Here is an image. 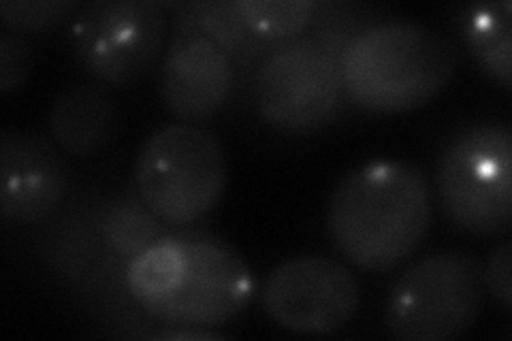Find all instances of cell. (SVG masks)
Here are the masks:
<instances>
[{
  "label": "cell",
  "mask_w": 512,
  "mask_h": 341,
  "mask_svg": "<svg viewBox=\"0 0 512 341\" xmlns=\"http://www.w3.org/2000/svg\"><path fill=\"white\" fill-rule=\"evenodd\" d=\"M431 226V192L421 167L376 160L346 175L327 209L338 252L365 271H389L421 246Z\"/></svg>",
  "instance_id": "6da1fadb"
},
{
  "label": "cell",
  "mask_w": 512,
  "mask_h": 341,
  "mask_svg": "<svg viewBox=\"0 0 512 341\" xmlns=\"http://www.w3.org/2000/svg\"><path fill=\"white\" fill-rule=\"evenodd\" d=\"M457 69V47L442 32L406 20L374 24L340 60L344 92L372 113H404L429 103Z\"/></svg>",
  "instance_id": "7a4b0ae2"
},
{
  "label": "cell",
  "mask_w": 512,
  "mask_h": 341,
  "mask_svg": "<svg viewBox=\"0 0 512 341\" xmlns=\"http://www.w3.org/2000/svg\"><path fill=\"white\" fill-rule=\"evenodd\" d=\"M227 154L218 137L192 122L156 131L137 156L135 182L143 205L160 222L184 226L218 205L227 186Z\"/></svg>",
  "instance_id": "3957f363"
},
{
  "label": "cell",
  "mask_w": 512,
  "mask_h": 341,
  "mask_svg": "<svg viewBox=\"0 0 512 341\" xmlns=\"http://www.w3.org/2000/svg\"><path fill=\"white\" fill-rule=\"evenodd\" d=\"M436 192L446 218L472 235L512 229V131L483 122L446 145L436 167Z\"/></svg>",
  "instance_id": "277c9868"
},
{
  "label": "cell",
  "mask_w": 512,
  "mask_h": 341,
  "mask_svg": "<svg viewBox=\"0 0 512 341\" xmlns=\"http://www.w3.org/2000/svg\"><path fill=\"white\" fill-rule=\"evenodd\" d=\"M485 273L474 256L444 252L410 265L384 305V327L397 341H448L466 333L485 305Z\"/></svg>",
  "instance_id": "5b68a950"
},
{
  "label": "cell",
  "mask_w": 512,
  "mask_h": 341,
  "mask_svg": "<svg viewBox=\"0 0 512 341\" xmlns=\"http://www.w3.org/2000/svg\"><path fill=\"white\" fill-rule=\"evenodd\" d=\"M340 64L310 39L274 45L259 64L254 99L267 124L286 135H310L340 111Z\"/></svg>",
  "instance_id": "8992f818"
},
{
  "label": "cell",
  "mask_w": 512,
  "mask_h": 341,
  "mask_svg": "<svg viewBox=\"0 0 512 341\" xmlns=\"http://www.w3.org/2000/svg\"><path fill=\"white\" fill-rule=\"evenodd\" d=\"M167 11L154 0H96L73 22V47L103 84L126 88L146 77L167 37Z\"/></svg>",
  "instance_id": "52a82bcc"
},
{
  "label": "cell",
  "mask_w": 512,
  "mask_h": 341,
  "mask_svg": "<svg viewBox=\"0 0 512 341\" xmlns=\"http://www.w3.org/2000/svg\"><path fill=\"white\" fill-rule=\"evenodd\" d=\"M186 273L178 290L143 305L154 320L171 327L214 329L242 314L254 297L256 282L229 243L205 233H182Z\"/></svg>",
  "instance_id": "ba28073f"
},
{
  "label": "cell",
  "mask_w": 512,
  "mask_h": 341,
  "mask_svg": "<svg viewBox=\"0 0 512 341\" xmlns=\"http://www.w3.org/2000/svg\"><path fill=\"white\" fill-rule=\"evenodd\" d=\"M261 303L278 327L329 335L355 318L361 305L357 275L325 256H299L269 275Z\"/></svg>",
  "instance_id": "9c48e42d"
},
{
  "label": "cell",
  "mask_w": 512,
  "mask_h": 341,
  "mask_svg": "<svg viewBox=\"0 0 512 341\" xmlns=\"http://www.w3.org/2000/svg\"><path fill=\"white\" fill-rule=\"evenodd\" d=\"M235 88L231 54L205 30L180 15L160 71L167 109L186 122L207 120L229 103Z\"/></svg>",
  "instance_id": "30bf717a"
},
{
  "label": "cell",
  "mask_w": 512,
  "mask_h": 341,
  "mask_svg": "<svg viewBox=\"0 0 512 341\" xmlns=\"http://www.w3.org/2000/svg\"><path fill=\"white\" fill-rule=\"evenodd\" d=\"M67 188V167L50 141L18 128L0 133V211L7 222H43L62 205Z\"/></svg>",
  "instance_id": "8fae6325"
},
{
  "label": "cell",
  "mask_w": 512,
  "mask_h": 341,
  "mask_svg": "<svg viewBox=\"0 0 512 341\" xmlns=\"http://www.w3.org/2000/svg\"><path fill=\"white\" fill-rule=\"evenodd\" d=\"M118 128L116 101L101 86H71L58 94L50 109L52 139L75 158L103 152L116 139Z\"/></svg>",
  "instance_id": "7c38bea8"
},
{
  "label": "cell",
  "mask_w": 512,
  "mask_h": 341,
  "mask_svg": "<svg viewBox=\"0 0 512 341\" xmlns=\"http://www.w3.org/2000/svg\"><path fill=\"white\" fill-rule=\"evenodd\" d=\"M453 20L478 69L504 90H510L512 5L508 0L459 5Z\"/></svg>",
  "instance_id": "4fadbf2b"
},
{
  "label": "cell",
  "mask_w": 512,
  "mask_h": 341,
  "mask_svg": "<svg viewBox=\"0 0 512 341\" xmlns=\"http://www.w3.org/2000/svg\"><path fill=\"white\" fill-rule=\"evenodd\" d=\"M186 273V250L180 235H167L131 258L126 286L143 305L156 303L178 290Z\"/></svg>",
  "instance_id": "5bb4252c"
},
{
  "label": "cell",
  "mask_w": 512,
  "mask_h": 341,
  "mask_svg": "<svg viewBox=\"0 0 512 341\" xmlns=\"http://www.w3.org/2000/svg\"><path fill=\"white\" fill-rule=\"evenodd\" d=\"M154 211L133 199H111L99 207L96 226L107 246L124 258H135L165 235Z\"/></svg>",
  "instance_id": "9a60e30c"
},
{
  "label": "cell",
  "mask_w": 512,
  "mask_h": 341,
  "mask_svg": "<svg viewBox=\"0 0 512 341\" xmlns=\"http://www.w3.org/2000/svg\"><path fill=\"white\" fill-rule=\"evenodd\" d=\"M233 5L252 35L267 45L297 39L318 11L316 0H233Z\"/></svg>",
  "instance_id": "2e32d148"
},
{
  "label": "cell",
  "mask_w": 512,
  "mask_h": 341,
  "mask_svg": "<svg viewBox=\"0 0 512 341\" xmlns=\"http://www.w3.org/2000/svg\"><path fill=\"white\" fill-rule=\"evenodd\" d=\"M184 9V18L205 30L231 54V58L235 56L239 60H250L274 47L252 35L244 20L239 18L233 0L231 3H190Z\"/></svg>",
  "instance_id": "e0dca14e"
},
{
  "label": "cell",
  "mask_w": 512,
  "mask_h": 341,
  "mask_svg": "<svg viewBox=\"0 0 512 341\" xmlns=\"http://www.w3.org/2000/svg\"><path fill=\"white\" fill-rule=\"evenodd\" d=\"M82 9L75 0H3L0 3V22L9 32L18 35H43L58 28L67 18Z\"/></svg>",
  "instance_id": "ac0fdd59"
},
{
  "label": "cell",
  "mask_w": 512,
  "mask_h": 341,
  "mask_svg": "<svg viewBox=\"0 0 512 341\" xmlns=\"http://www.w3.org/2000/svg\"><path fill=\"white\" fill-rule=\"evenodd\" d=\"M32 67V47L18 35L5 30L0 35V92L9 94L20 88Z\"/></svg>",
  "instance_id": "d6986e66"
},
{
  "label": "cell",
  "mask_w": 512,
  "mask_h": 341,
  "mask_svg": "<svg viewBox=\"0 0 512 341\" xmlns=\"http://www.w3.org/2000/svg\"><path fill=\"white\" fill-rule=\"evenodd\" d=\"M485 273V286L491 290L495 301H500L504 310L510 312L512 307V246L510 241L500 243L489 254L487 267H483Z\"/></svg>",
  "instance_id": "ffe728a7"
},
{
  "label": "cell",
  "mask_w": 512,
  "mask_h": 341,
  "mask_svg": "<svg viewBox=\"0 0 512 341\" xmlns=\"http://www.w3.org/2000/svg\"><path fill=\"white\" fill-rule=\"evenodd\" d=\"M152 337L156 339H199V341H205V339H222V335L218 333H212L210 329H199V327H173V329H167V331H160V333H154Z\"/></svg>",
  "instance_id": "44dd1931"
}]
</instances>
